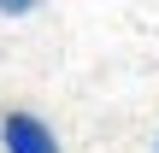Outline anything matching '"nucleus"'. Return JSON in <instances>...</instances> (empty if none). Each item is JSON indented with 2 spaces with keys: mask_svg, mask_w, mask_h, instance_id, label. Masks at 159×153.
<instances>
[{
  "mask_svg": "<svg viewBox=\"0 0 159 153\" xmlns=\"http://www.w3.org/2000/svg\"><path fill=\"white\" fill-rule=\"evenodd\" d=\"M153 153H159V142H153Z\"/></svg>",
  "mask_w": 159,
  "mask_h": 153,
  "instance_id": "nucleus-3",
  "label": "nucleus"
},
{
  "mask_svg": "<svg viewBox=\"0 0 159 153\" xmlns=\"http://www.w3.org/2000/svg\"><path fill=\"white\" fill-rule=\"evenodd\" d=\"M0 153H65V142L41 112L12 106V112H0Z\"/></svg>",
  "mask_w": 159,
  "mask_h": 153,
  "instance_id": "nucleus-1",
  "label": "nucleus"
},
{
  "mask_svg": "<svg viewBox=\"0 0 159 153\" xmlns=\"http://www.w3.org/2000/svg\"><path fill=\"white\" fill-rule=\"evenodd\" d=\"M47 0H0V18H30V12H41Z\"/></svg>",
  "mask_w": 159,
  "mask_h": 153,
  "instance_id": "nucleus-2",
  "label": "nucleus"
}]
</instances>
